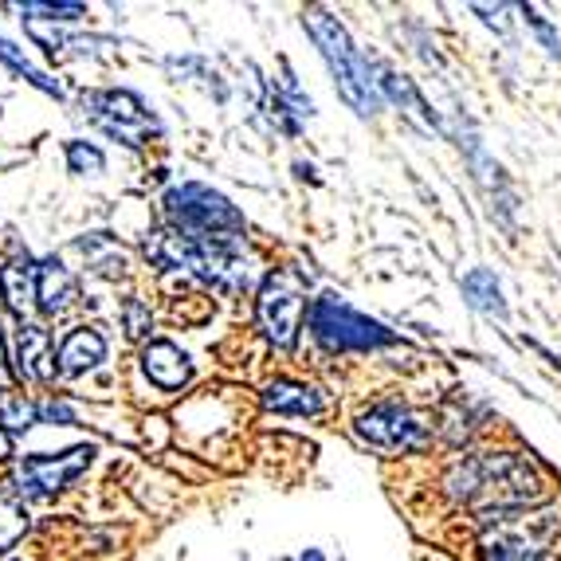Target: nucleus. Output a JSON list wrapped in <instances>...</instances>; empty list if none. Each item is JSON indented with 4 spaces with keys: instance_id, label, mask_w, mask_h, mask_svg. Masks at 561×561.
Here are the masks:
<instances>
[{
    "instance_id": "obj_1",
    "label": "nucleus",
    "mask_w": 561,
    "mask_h": 561,
    "mask_svg": "<svg viewBox=\"0 0 561 561\" xmlns=\"http://www.w3.org/2000/svg\"><path fill=\"white\" fill-rule=\"evenodd\" d=\"M444 491L456 506H468L479 518H486L538 506L546 499V479L518 451H476L451 463L444 476Z\"/></svg>"
},
{
    "instance_id": "obj_2",
    "label": "nucleus",
    "mask_w": 561,
    "mask_h": 561,
    "mask_svg": "<svg viewBox=\"0 0 561 561\" xmlns=\"http://www.w3.org/2000/svg\"><path fill=\"white\" fill-rule=\"evenodd\" d=\"M302 24H307V32L314 36V44H319V51H322V59H327L330 76H334L342 99H346L362 118H374L385 103L381 87H377V79H374L377 76L374 64L350 44L346 28H342L327 9H307L302 12Z\"/></svg>"
},
{
    "instance_id": "obj_3",
    "label": "nucleus",
    "mask_w": 561,
    "mask_h": 561,
    "mask_svg": "<svg viewBox=\"0 0 561 561\" xmlns=\"http://www.w3.org/2000/svg\"><path fill=\"white\" fill-rule=\"evenodd\" d=\"M561 534L558 506H530V511H503L486 515L479 530V558L483 561H546Z\"/></svg>"
},
{
    "instance_id": "obj_4",
    "label": "nucleus",
    "mask_w": 561,
    "mask_h": 561,
    "mask_svg": "<svg viewBox=\"0 0 561 561\" xmlns=\"http://www.w3.org/2000/svg\"><path fill=\"white\" fill-rule=\"evenodd\" d=\"M310 334L330 354H365V350L393 346L397 334L377 319L350 307L342 295H319L310 302Z\"/></svg>"
},
{
    "instance_id": "obj_5",
    "label": "nucleus",
    "mask_w": 561,
    "mask_h": 561,
    "mask_svg": "<svg viewBox=\"0 0 561 561\" xmlns=\"http://www.w3.org/2000/svg\"><path fill=\"white\" fill-rule=\"evenodd\" d=\"M169 228L197 240H243V216L208 185H173L165 193Z\"/></svg>"
},
{
    "instance_id": "obj_6",
    "label": "nucleus",
    "mask_w": 561,
    "mask_h": 561,
    "mask_svg": "<svg viewBox=\"0 0 561 561\" xmlns=\"http://www.w3.org/2000/svg\"><path fill=\"white\" fill-rule=\"evenodd\" d=\"M302 314H307V275L295 267H279L263 279L260 299H255V322L263 337L279 350H290L299 342Z\"/></svg>"
},
{
    "instance_id": "obj_7",
    "label": "nucleus",
    "mask_w": 561,
    "mask_h": 561,
    "mask_svg": "<svg viewBox=\"0 0 561 561\" xmlns=\"http://www.w3.org/2000/svg\"><path fill=\"white\" fill-rule=\"evenodd\" d=\"M357 440L369 444L374 451L385 456H401V451H421L428 448L432 428L424 424L421 412H412L404 401H377L374 409H365L354 421Z\"/></svg>"
},
{
    "instance_id": "obj_8",
    "label": "nucleus",
    "mask_w": 561,
    "mask_h": 561,
    "mask_svg": "<svg viewBox=\"0 0 561 561\" xmlns=\"http://www.w3.org/2000/svg\"><path fill=\"white\" fill-rule=\"evenodd\" d=\"M83 114L103 134H111V138L122 141V146H134V150L161 134V122L153 118L150 106L141 103L134 91H91V94H83Z\"/></svg>"
},
{
    "instance_id": "obj_9",
    "label": "nucleus",
    "mask_w": 561,
    "mask_h": 561,
    "mask_svg": "<svg viewBox=\"0 0 561 561\" xmlns=\"http://www.w3.org/2000/svg\"><path fill=\"white\" fill-rule=\"evenodd\" d=\"M94 448L91 444H79V448L64 451V456H28L12 476V495L16 499H47L71 486L91 463Z\"/></svg>"
},
{
    "instance_id": "obj_10",
    "label": "nucleus",
    "mask_w": 561,
    "mask_h": 561,
    "mask_svg": "<svg viewBox=\"0 0 561 561\" xmlns=\"http://www.w3.org/2000/svg\"><path fill=\"white\" fill-rule=\"evenodd\" d=\"M56 342H51V330L39 327V322H20L16 327V342H12V362H16V377L32 385H47L56 381Z\"/></svg>"
},
{
    "instance_id": "obj_11",
    "label": "nucleus",
    "mask_w": 561,
    "mask_h": 561,
    "mask_svg": "<svg viewBox=\"0 0 561 561\" xmlns=\"http://www.w3.org/2000/svg\"><path fill=\"white\" fill-rule=\"evenodd\" d=\"M79 302V279L71 275L64 260H44L39 263V287H36V307L47 319H64L67 310Z\"/></svg>"
},
{
    "instance_id": "obj_12",
    "label": "nucleus",
    "mask_w": 561,
    "mask_h": 561,
    "mask_svg": "<svg viewBox=\"0 0 561 561\" xmlns=\"http://www.w3.org/2000/svg\"><path fill=\"white\" fill-rule=\"evenodd\" d=\"M59 374L64 377H83L106 362V337L94 327H76L59 342Z\"/></svg>"
},
{
    "instance_id": "obj_13",
    "label": "nucleus",
    "mask_w": 561,
    "mask_h": 561,
    "mask_svg": "<svg viewBox=\"0 0 561 561\" xmlns=\"http://www.w3.org/2000/svg\"><path fill=\"white\" fill-rule=\"evenodd\" d=\"M36 287H39V267L28 260V252L0 267V295H4V307L20 322L28 319V310L36 307Z\"/></svg>"
},
{
    "instance_id": "obj_14",
    "label": "nucleus",
    "mask_w": 561,
    "mask_h": 561,
    "mask_svg": "<svg viewBox=\"0 0 561 561\" xmlns=\"http://www.w3.org/2000/svg\"><path fill=\"white\" fill-rule=\"evenodd\" d=\"M141 369H146V377H150L158 389H165V393L185 389L188 377H193V365H188V357L181 354L173 342H146V350H141Z\"/></svg>"
},
{
    "instance_id": "obj_15",
    "label": "nucleus",
    "mask_w": 561,
    "mask_h": 561,
    "mask_svg": "<svg viewBox=\"0 0 561 561\" xmlns=\"http://www.w3.org/2000/svg\"><path fill=\"white\" fill-rule=\"evenodd\" d=\"M459 290H463V299H468L471 310L486 314V319H506V299H503V283L491 267H471L463 279H459Z\"/></svg>"
},
{
    "instance_id": "obj_16",
    "label": "nucleus",
    "mask_w": 561,
    "mask_h": 561,
    "mask_svg": "<svg viewBox=\"0 0 561 561\" xmlns=\"http://www.w3.org/2000/svg\"><path fill=\"white\" fill-rule=\"evenodd\" d=\"M263 404L272 412H290V416H319L327 409L319 389H310L302 381H272L263 389Z\"/></svg>"
},
{
    "instance_id": "obj_17",
    "label": "nucleus",
    "mask_w": 561,
    "mask_h": 561,
    "mask_svg": "<svg viewBox=\"0 0 561 561\" xmlns=\"http://www.w3.org/2000/svg\"><path fill=\"white\" fill-rule=\"evenodd\" d=\"M374 71H377V87H381V94H389L393 103H401V111H409L412 118H421V126H428V130H444L440 118H436V114L428 111V103H424V94L412 87V79L397 76V71L377 67V64H374Z\"/></svg>"
},
{
    "instance_id": "obj_18",
    "label": "nucleus",
    "mask_w": 561,
    "mask_h": 561,
    "mask_svg": "<svg viewBox=\"0 0 561 561\" xmlns=\"http://www.w3.org/2000/svg\"><path fill=\"white\" fill-rule=\"evenodd\" d=\"M79 252L87 255L91 272L106 275V279L126 275V255H122V248L106 232H94V236H87V240H79Z\"/></svg>"
},
{
    "instance_id": "obj_19",
    "label": "nucleus",
    "mask_w": 561,
    "mask_h": 561,
    "mask_svg": "<svg viewBox=\"0 0 561 561\" xmlns=\"http://www.w3.org/2000/svg\"><path fill=\"white\" fill-rule=\"evenodd\" d=\"M39 421V404L28 401L16 389H4L0 393V432H28Z\"/></svg>"
},
{
    "instance_id": "obj_20",
    "label": "nucleus",
    "mask_w": 561,
    "mask_h": 561,
    "mask_svg": "<svg viewBox=\"0 0 561 561\" xmlns=\"http://www.w3.org/2000/svg\"><path fill=\"white\" fill-rule=\"evenodd\" d=\"M24 534H28V511L12 491H0V553H9Z\"/></svg>"
},
{
    "instance_id": "obj_21",
    "label": "nucleus",
    "mask_w": 561,
    "mask_h": 561,
    "mask_svg": "<svg viewBox=\"0 0 561 561\" xmlns=\"http://www.w3.org/2000/svg\"><path fill=\"white\" fill-rule=\"evenodd\" d=\"M0 59H4V64H9L12 71H16V76L28 79L32 87H39L44 94H56V99L64 94V91H59V83H51V79H47L44 71H39V67H32L28 59H24V51H16V44H9L4 36H0Z\"/></svg>"
},
{
    "instance_id": "obj_22",
    "label": "nucleus",
    "mask_w": 561,
    "mask_h": 561,
    "mask_svg": "<svg viewBox=\"0 0 561 561\" xmlns=\"http://www.w3.org/2000/svg\"><path fill=\"white\" fill-rule=\"evenodd\" d=\"M67 165H71V173H83V178L91 173V178H99L106 169V158L94 141H67Z\"/></svg>"
},
{
    "instance_id": "obj_23",
    "label": "nucleus",
    "mask_w": 561,
    "mask_h": 561,
    "mask_svg": "<svg viewBox=\"0 0 561 561\" xmlns=\"http://www.w3.org/2000/svg\"><path fill=\"white\" fill-rule=\"evenodd\" d=\"M122 330H126V337H150V330H153V314H150V307L141 299H126L122 302Z\"/></svg>"
},
{
    "instance_id": "obj_24",
    "label": "nucleus",
    "mask_w": 561,
    "mask_h": 561,
    "mask_svg": "<svg viewBox=\"0 0 561 561\" xmlns=\"http://www.w3.org/2000/svg\"><path fill=\"white\" fill-rule=\"evenodd\" d=\"M523 16H526V24L534 28V36L542 39L546 51H550L553 59H561V36H558V28H553L550 20H546L538 9H530V4H523Z\"/></svg>"
},
{
    "instance_id": "obj_25",
    "label": "nucleus",
    "mask_w": 561,
    "mask_h": 561,
    "mask_svg": "<svg viewBox=\"0 0 561 561\" xmlns=\"http://www.w3.org/2000/svg\"><path fill=\"white\" fill-rule=\"evenodd\" d=\"M20 12H39V20H79L83 16V4H20Z\"/></svg>"
},
{
    "instance_id": "obj_26",
    "label": "nucleus",
    "mask_w": 561,
    "mask_h": 561,
    "mask_svg": "<svg viewBox=\"0 0 561 561\" xmlns=\"http://www.w3.org/2000/svg\"><path fill=\"white\" fill-rule=\"evenodd\" d=\"M39 421L71 428V424H76V409H71V404H64V401H47V404H39Z\"/></svg>"
},
{
    "instance_id": "obj_27",
    "label": "nucleus",
    "mask_w": 561,
    "mask_h": 561,
    "mask_svg": "<svg viewBox=\"0 0 561 561\" xmlns=\"http://www.w3.org/2000/svg\"><path fill=\"white\" fill-rule=\"evenodd\" d=\"M476 12L483 16V24L486 28H495V32H503L506 36V20H503V9H486V4H476Z\"/></svg>"
},
{
    "instance_id": "obj_28",
    "label": "nucleus",
    "mask_w": 561,
    "mask_h": 561,
    "mask_svg": "<svg viewBox=\"0 0 561 561\" xmlns=\"http://www.w3.org/2000/svg\"><path fill=\"white\" fill-rule=\"evenodd\" d=\"M4 362H9V350H4V334H0V393L9 389V369H4Z\"/></svg>"
},
{
    "instance_id": "obj_29",
    "label": "nucleus",
    "mask_w": 561,
    "mask_h": 561,
    "mask_svg": "<svg viewBox=\"0 0 561 561\" xmlns=\"http://www.w3.org/2000/svg\"><path fill=\"white\" fill-rule=\"evenodd\" d=\"M287 561H327V558H322V550H302L299 558H287Z\"/></svg>"
},
{
    "instance_id": "obj_30",
    "label": "nucleus",
    "mask_w": 561,
    "mask_h": 561,
    "mask_svg": "<svg viewBox=\"0 0 561 561\" xmlns=\"http://www.w3.org/2000/svg\"><path fill=\"white\" fill-rule=\"evenodd\" d=\"M12 456V444H9V432H0V459Z\"/></svg>"
},
{
    "instance_id": "obj_31",
    "label": "nucleus",
    "mask_w": 561,
    "mask_h": 561,
    "mask_svg": "<svg viewBox=\"0 0 561 561\" xmlns=\"http://www.w3.org/2000/svg\"><path fill=\"white\" fill-rule=\"evenodd\" d=\"M0 307H4V295H0Z\"/></svg>"
}]
</instances>
